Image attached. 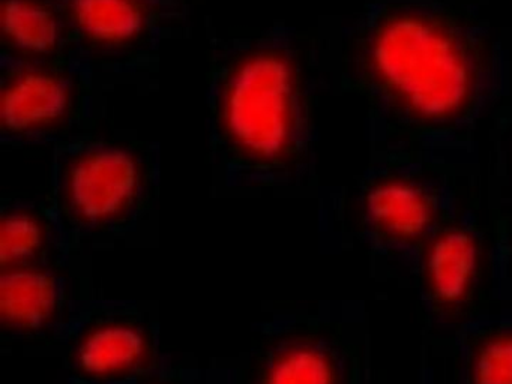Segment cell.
Masks as SVG:
<instances>
[{
	"label": "cell",
	"mask_w": 512,
	"mask_h": 384,
	"mask_svg": "<svg viewBox=\"0 0 512 384\" xmlns=\"http://www.w3.org/2000/svg\"><path fill=\"white\" fill-rule=\"evenodd\" d=\"M139 182V167L128 153L121 150L89 153L68 174V203L80 221L101 227L133 204Z\"/></svg>",
	"instance_id": "277c9868"
},
{
	"label": "cell",
	"mask_w": 512,
	"mask_h": 384,
	"mask_svg": "<svg viewBox=\"0 0 512 384\" xmlns=\"http://www.w3.org/2000/svg\"><path fill=\"white\" fill-rule=\"evenodd\" d=\"M73 384H134L163 369L157 330L127 303H101L67 324Z\"/></svg>",
	"instance_id": "7a4b0ae2"
},
{
	"label": "cell",
	"mask_w": 512,
	"mask_h": 384,
	"mask_svg": "<svg viewBox=\"0 0 512 384\" xmlns=\"http://www.w3.org/2000/svg\"><path fill=\"white\" fill-rule=\"evenodd\" d=\"M77 23L89 35L119 41L136 35L142 27V11L133 0H74Z\"/></svg>",
	"instance_id": "30bf717a"
},
{
	"label": "cell",
	"mask_w": 512,
	"mask_h": 384,
	"mask_svg": "<svg viewBox=\"0 0 512 384\" xmlns=\"http://www.w3.org/2000/svg\"><path fill=\"white\" fill-rule=\"evenodd\" d=\"M254 384H341L340 359L319 336H280L260 360Z\"/></svg>",
	"instance_id": "8992f818"
},
{
	"label": "cell",
	"mask_w": 512,
	"mask_h": 384,
	"mask_svg": "<svg viewBox=\"0 0 512 384\" xmlns=\"http://www.w3.org/2000/svg\"><path fill=\"white\" fill-rule=\"evenodd\" d=\"M230 134L248 152L278 155L289 141L293 122V86L289 66L260 56L242 66L227 96Z\"/></svg>",
	"instance_id": "3957f363"
},
{
	"label": "cell",
	"mask_w": 512,
	"mask_h": 384,
	"mask_svg": "<svg viewBox=\"0 0 512 384\" xmlns=\"http://www.w3.org/2000/svg\"><path fill=\"white\" fill-rule=\"evenodd\" d=\"M374 51L386 81L421 113L439 116L463 101L466 66L452 42L430 24L415 18L391 21Z\"/></svg>",
	"instance_id": "6da1fadb"
},
{
	"label": "cell",
	"mask_w": 512,
	"mask_h": 384,
	"mask_svg": "<svg viewBox=\"0 0 512 384\" xmlns=\"http://www.w3.org/2000/svg\"><path fill=\"white\" fill-rule=\"evenodd\" d=\"M367 212L374 228L392 240H413L425 233L433 206L424 191L412 183L392 180L371 189Z\"/></svg>",
	"instance_id": "ba28073f"
},
{
	"label": "cell",
	"mask_w": 512,
	"mask_h": 384,
	"mask_svg": "<svg viewBox=\"0 0 512 384\" xmlns=\"http://www.w3.org/2000/svg\"><path fill=\"white\" fill-rule=\"evenodd\" d=\"M467 371L469 384H512V324L478 342Z\"/></svg>",
	"instance_id": "4fadbf2b"
},
{
	"label": "cell",
	"mask_w": 512,
	"mask_h": 384,
	"mask_svg": "<svg viewBox=\"0 0 512 384\" xmlns=\"http://www.w3.org/2000/svg\"><path fill=\"white\" fill-rule=\"evenodd\" d=\"M67 101V90L61 81L31 72L8 87L2 96L0 114L7 128L22 131L61 116Z\"/></svg>",
	"instance_id": "9c48e42d"
},
{
	"label": "cell",
	"mask_w": 512,
	"mask_h": 384,
	"mask_svg": "<svg viewBox=\"0 0 512 384\" xmlns=\"http://www.w3.org/2000/svg\"><path fill=\"white\" fill-rule=\"evenodd\" d=\"M479 270V246L466 230L440 234L427 254V285L431 299L454 308L467 299Z\"/></svg>",
	"instance_id": "52a82bcc"
},
{
	"label": "cell",
	"mask_w": 512,
	"mask_h": 384,
	"mask_svg": "<svg viewBox=\"0 0 512 384\" xmlns=\"http://www.w3.org/2000/svg\"><path fill=\"white\" fill-rule=\"evenodd\" d=\"M64 297L61 276L40 264L8 267L0 278V320L19 332H38L55 323Z\"/></svg>",
	"instance_id": "5b68a950"
},
{
	"label": "cell",
	"mask_w": 512,
	"mask_h": 384,
	"mask_svg": "<svg viewBox=\"0 0 512 384\" xmlns=\"http://www.w3.org/2000/svg\"><path fill=\"white\" fill-rule=\"evenodd\" d=\"M134 384H190V381L187 380V375L173 371L170 366L166 365L160 371L152 374L151 377L137 381Z\"/></svg>",
	"instance_id": "5bb4252c"
},
{
	"label": "cell",
	"mask_w": 512,
	"mask_h": 384,
	"mask_svg": "<svg viewBox=\"0 0 512 384\" xmlns=\"http://www.w3.org/2000/svg\"><path fill=\"white\" fill-rule=\"evenodd\" d=\"M44 236L40 222L28 213L5 215L0 225V261L2 267L28 266L43 261Z\"/></svg>",
	"instance_id": "7c38bea8"
},
{
	"label": "cell",
	"mask_w": 512,
	"mask_h": 384,
	"mask_svg": "<svg viewBox=\"0 0 512 384\" xmlns=\"http://www.w3.org/2000/svg\"><path fill=\"white\" fill-rule=\"evenodd\" d=\"M2 27L19 47L44 53L56 44L58 24L47 9L26 0H7Z\"/></svg>",
	"instance_id": "8fae6325"
}]
</instances>
